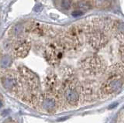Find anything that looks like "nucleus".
I'll return each mask as SVG.
<instances>
[{"label":"nucleus","mask_w":124,"mask_h":123,"mask_svg":"<svg viewBox=\"0 0 124 123\" xmlns=\"http://www.w3.org/2000/svg\"><path fill=\"white\" fill-rule=\"evenodd\" d=\"M0 82L7 91L19 94L21 91V82L19 75L12 71H2L0 72Z\"/></svg>","instance_id":"obj_1"},{"label":"nucleus","mask_w":124,"mask_h":123,"mask_svg":"<svg viewBox=\"0 0 124 123\" xmlns=\"http://www.w3.org/2000/svg\"><path fill=\"white\" fill-rule=\"evenodd\" d=\"M65 47L62 43H54L49 45L45 51V57L48 62L56 65L60 62L64 56Z\"/></svg>","instance_id":"obj_2"},{"label":"nucleus","mask_w":124,"mask_h":123,"mask_svg":"<svg viewBox=\"0 0 124 123\" xmlns=\"http://www.w3.org/2000/svg\"><path fill=\"white\" fill-rule=\"evenodd\" d=\"M123 84V77L114 73L108 78L101 87L102 94L108 95L118 91Z\"/></svg>","instance_id":"obj_3"},{"label":"nucleus","mask_w":124,"mask_h":123,"mask_svg":"<svg viewBox=\"0 0 124 123\" xmlns=\"http://www.w3.org/2000/svg\"><path fill=\"white\" fill-rule=\"evenodd\" d=\"M64 97L67 102L71 106H76L79 101V94L77 83L73 80L66 82L64 85Z\"/></svg>","instance_id":"obj_4"},{"label":"nucleus","mask_w":124,"mask_h":123,"mask_svg":"<svg viewBox=\"0 0 124 123\" xmlns=\"http://www.w3.org/2000/svg\"><path fill=\"white\" fill-rule=\"evenodd\" d=\"M41 107L48 112H54L59 105L58 94L53 91L47 92L42 96L40 99Z\"/></svg>","instance_id":"obj_5"},{"label":"nucleus","mask_w":124,"mask_h":123,"mask_svg":"<svg viewBox=\"0 0 124 123\" xmlns=\"http://www.w3.org/2000/svg\"><path fill=\"white\" fill-rule=\"evenodd\" d=\"M82 67L85 71L90 74H96L102 70V63L99 57L95 55L89 56L84 60Z\"/></svg>","instance_id":"obj_6"},{"label":"nucleus","mask_w":124,"mask_h":123,"mask_svg":"<svg viewBox=\"0 0 124 123\" xmlns=\"http://www.w3.org/2000/svg\"><path fill=\"white\" fill-rule=\"evenodd\" d=\"M19 72L23 79L33 91L36 90L39 85V80L36 74L25 67H19Z\"/></svg>","instance_id":"obj_7"},{"label":"nucleus","mask_w":124,"mask_h":123,"mask_svg":"<svg viewBox=\"0 0 124 123\" xmlns=\"http://www.w3.org/2000/svg\"><path fill=\"white\" fill-rule=\"evenodd\" d=\"M30 49V43L28 41H23L18 44L14 50V53L17 57H25L29 53Z\"/></svg>","instance_id":"obj_8"},{"label":"nucleus","mask_w":124,"mask_h":123,"mask_svg":"<svg viewBox=\"0 0 124 123\" xmlns=\"http://www.w3.org/2000/svg\"><path fill=\"white\" fill-rule=\"evenodd\" d=\"M12 63V59L11 57H9V56H5L4 57L2 58V60H1V66L3 68H6L9 66Z\"/></svg>","instance_id":"obj_9"},{"label":"nucleus","mask_w":124,"mask_h":123,"mask_svg":"<svg viewBox=\"0 0 124 123\" xmlns=\"http://www.w3.org/2000/svg\"><path fill=\"white\" fill-rule=\"evenodd\" d=\"M61 4L64 9H68L72 5V1L71 0H61Z\"/></svg>","instance_id":"obj_10"},{"label":"nucleus","mask_w":124,"mask_h":123,"mask_svg":"<svg viewBox=\"0 0 124 123\" xmlns=\"http://www.w3.org/2000/svg\"><path fill=\"white\" fill-rule=\"evenodd\" d=\"M22 29H23V26L21 25H16L13 29V33L15 35H18V34L21 33Z\"/></svg>","instance_id":"obj_11"},{"label":"nucleus","mask_w":124,"mask_h":123,"mask_svg":"<svg viewBox=\"0 0 124 123\" xmlns=\"http://www.w3.org/2000/svg\"><path fill=\"white\" fill-rule=\"evenodd\" d=\"M119 53L120 56H121V58L124 63V43L121 45V47L119 48Z\"/></svg>","instance_id":"obj_12"},{"label":"nucleus","mask_w":124,"mask_h":123,"mask_svg":"<svg viewBox=\"0 0 124 123\" xmlns=\"http://www.w3.org/2000/svg\"><path fill=\"white\" fill-rule=\"evenodd\" d=\"M82 14H83L82 11H81V10H75V11H74V12L72 13V16L74 17H78V16H81Z\"/></svg>","instance_id":"obj_13"},{"label":"nucleus","mask_w":124,"mask_h":123,"mask_svg":"<svg viewBox=\"0 0 124 123\" xmlns=\"http://www.w3.org/2000/svg\"><path fill=\"white\" fill-rule=\"evenodd\" d=\"M2 106V101H0V108H1Z\"/></svg>","instance_id":"obj_14"}]
</instances>
